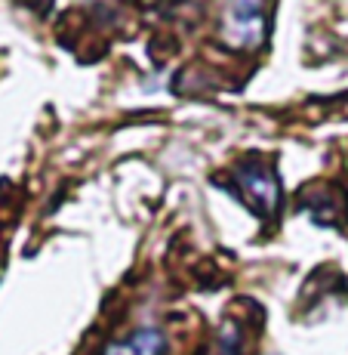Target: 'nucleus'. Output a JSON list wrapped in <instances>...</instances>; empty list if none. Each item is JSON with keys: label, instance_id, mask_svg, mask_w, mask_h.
<instances>
[{"label": "nucleus", "instance_id": "obj_1", "mask_svg": "<svg viewBox=\"0 0 348 355\" xmlns=\"http://www.w3.org/2000/svg\"><path fill=\"white\" fill-rule=\"evenodd\" d=\"M228 44L253 50L265 37V16L262 0H225V25H222Z\"/></svg>", "mask_w": 348, "mask_h": 355}, {"label": "nucleus", "instance_id": "obj_2", "mask_svg": "<svg viewBox=\"0 0 348 355\" xmlns=\"http://www.w3.org/2000/svg\"><path fill=\"white\" fill-rule=\"evenodd\" d=\"M237 186L244 189V198L262 214H271L277 207V201H281V189H277L275 173L268 167H262V164H247L237 173Z\"/></svg>", "mask_w": 348, "mask_h": 355}, {"label": "nucleus", "instance_id": "obj_3", "mask_svg": "<svg viewBox=\"0 0 348 355\" xmlns=\"http://www.w3.org/2000/svg\"><path fill=\"white\" fill-rule=\"evenodd\" d=\"M163 334L154 331V327H145V331H136L127 343H120L118 355H163Z\"/></svg>", "mask_w": 348, "mask_h": 355}]
</instances>
